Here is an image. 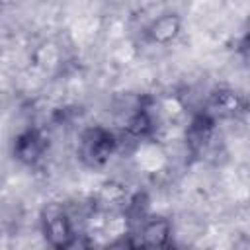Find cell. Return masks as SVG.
Instances as JSON below:
<instances>
[{
	"label": "cell",
	"mask_w": 250,
	"mask_h": 250,
	"mask_svg": "<svg viewBox=\"0 0 250 250\" xmlns=\"http://www.w3.org/2000/svg\"><path fill=\"white\" fill-rule=\"evenodd\" d=\"M47 232L51 238H61V242H64L66 236H70L68 232V225H66V219L64 217H55V219H49L47 221Z\"/></svg>",
	"instance_id": "6da1fadb"
}]
</instances>
